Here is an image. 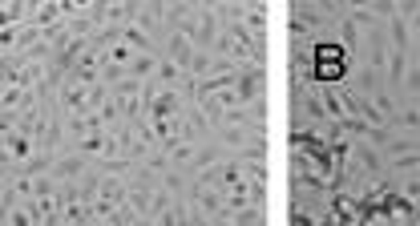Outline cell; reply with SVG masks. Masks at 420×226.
<instances>
[{
	"label": "cell",
	"mask_w": 420,
	"mask_h": 226,
	"mask_svg": "<svg viewBox=\"0 0 420 226\" xmlns=\"http://www.w3.org/2000/svg\"><path fill=\"white\" fill-rule=\"evenodd\" d=\"M315 73H320L323 81H332L343 73V48L339 45H320V53H315Z\"/></svg>",
	"instance_id": "cell-1"
}]
</instances>
